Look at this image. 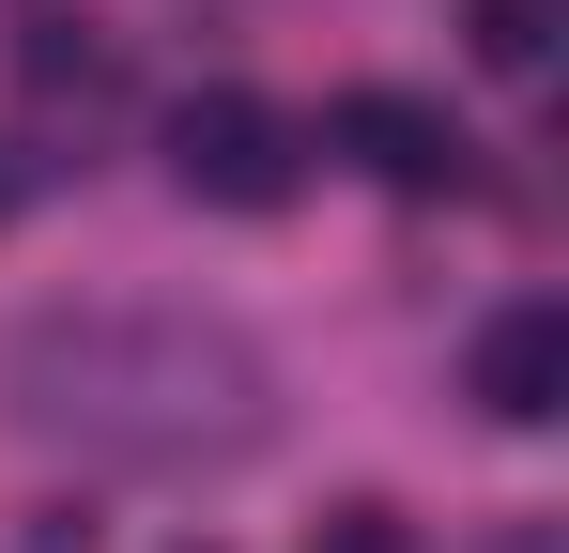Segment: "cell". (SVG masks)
Here are the masks:
<instances>
[{
  "label": "cell",
  "mask_w": 569,
  "mask_h": 553,
  "mask_svg": "<svg viewBox=\"0 0 569 553\" xmlns=\"http://www.w3.org/2000/svg\"><path fill=\"white\" fill-rule=\"evenodd\" d=\"M462 400L492 415V431H555V400H569V308H555V292H523V308H492V323H477Z\"/></svg>",
  "instance_id": "cell-3"
},
{
  "label": "cell",
  "mask_w": 569,
  "mask_h": 553,
  "mask_svg": "<svg viewBox=\"0 0 569 553\" xmlns=\"http://www.w3.org/2000/svg\"><path fill=\"white\" fill-rule=\"evenodd\" d=\"M462 31H477L492 78H539V62H555V0H462Z\"/></svg>",
  "instance_id": "cell-6"
},
{
  "label": "cell",
  "mask_w": 569,
  "mask_h": 553,
  "mask_svg": "<svg viewBox=\"0 0 569 553\" xmlns=\"http://www.w3.org/2000/svg\"><path fill=\"white\" fill-rule=\"evenodd\" d=\"M0 369H16V431L93 446V461H231V446H262V431L200 415V384L262 400V354L231 323H200V308H31Z\"/></svg>",
  "instance_id": "cell-1"
},
{
  "label": "cell",
  "mask_w": 569,
  "mask_h": 553,
  "mask_svg": "<svg viewBox=\"0 0 569 553\" xmlns=\"http://www.w3.org/2000/svg\"><path fill=\"white\" fill-rule=\"evenodd\" d=\"M323 553H416V539H400V507H339V523H323Z\"/></svg>",
  "instance_id": "cell-7"
},
{
  "label": "cell",
  "mask_w": 569,
  "mask_h": 553,
  "mask_svg": "<svg viewBox=\"0 0 569 553\" xmlns=\"http://www.w3.org/2000/svg\"><path fill=\"white\" fill-rule=\"evenodd\" d=\"M16 78L47 92V108H108V92H123V62H108L93 31H78V47H62V31H31V47H16Z\"/></svg>",
  "instance_id": "cell-5"
},
{
  "label": "cell",
  "mask_w": 569,
  "mask_h": 553,
  "mask_svg": "<svg viewBox=\"0 0 569 553\" xmlns=\"http://www.w3.org/2000/svg\"><path fill=\"white\" fill-rule=\"evenodd\" d=\"M170 184L186 200H216V215H278L292 184H308V139H292V108H262V92H186L170 108Z\"/></svg>",
  "instance_id": "cell-2"
},
{
  "label": "cell",
  "mask_w": 569,
  "mask_h": 553,
  "mask_svg": "<svg viewBox=\"0 0 569 553\" xmlns=\"http://www.w3.org/2000/svg\"><path fill=\"white\" fill-rule=\"evenodd\" d=\"M323 139H339L370 184H400V200H447V184H462V154H477L431 92H339V108H323Z\"/></svg>",
  "instance_id": "cell-4"
},
{
  "label": "cell",
  "mask_w": 569,
  "mask_h": 553,
  "mask_svg": "<svg viewBox=\"0 0 569 553\" xmlns=\"http://www.w3.org/2000/svg\"><path fill=\"white\" fill-rule=\"evenodd\" d=\"M0 215H16V154H0Z\"/></svg>",
  "instance_id": "cell-8"
}]
</instances>
